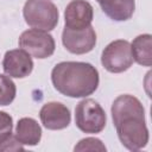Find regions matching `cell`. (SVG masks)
I'll list each match as a JSON object with an SVG mask.
<instances>
[{
  "instance_id": "16",
  "label": "cell",
  "mask_w": 152,
  "mask_h": 152,
  "mask_svg": "<svg viewBox=\"0 0 152 152\" xmlns=\"http://www.w3.org/2000/svg\"><path fill=\"white\" fill-rule=\"evenodd\" d=\"M74 151H106V146L97 138H84L78 141Z\"/></svg>"
},
{
  "instance_id": "13",
  "label": "cell",
  "mask_w": 152,
  "mask_h": 152,
  "mask_svg": "<svg viewBox=\"0 0 152 152\" xmlns=\"http://www.w3.org/2000/svg\"><path fill=\"white\" fill-rule=\"evenodd\" d=\"M131 50L133 55V59L142 65L151 66L152 65V37L148 33L140 34L134 38L131 44Z\"/></svg>"
},
{
  "instance_id": "14",
  "label": "cell",
  "mask_w": 152,
  "mask_h": 152,
  "mask_svg": "<svg viewBox=\"0 0 152 152\" xmlns=\"http://www.w3.org/2000/svg\"><path fill=\"white\" fill-rule=\"evenodd\" d=\"M17 94V88L11 77L0 74V106L10 104Z\"/></svg>"
},
{
  "instance_id": "3",
  "label": "cell",
  "mask_w": 152,
  "mask_h": 152,
  "mask_svg": "<svg viewBox=\"0 0 152 152\" xmlns=\"http://www.w3.org/2000/svg\"><path fill=\"white\" fill-rule=\"evenodd\" d=\"M26 24L33 28L51 31L58 24V10L49 0H27L23 8Z\"/></svg>"
},
{
  "instance_id": "17",
  "label": "cell",
  "mask_w": 152,
  "mask_h": 152,
  "mask_svg": "<svg viewBox=\"0 0 152 152\" xmlns=\"http://www.w3.org/2000/svg\"><path fill=\"white\" fill-rule=\"evenodd\" d=\"M13 127V120L10 114L0 110V135L7 132H11Z\"/></svg>"
},
{
  "instance_id": "9",
  "label": "cell",
  "mask_w": 152,
  "mask_h": 152,
  "mask_svg": "<svg viewBox=\"0 0 152 152\" xmlns=\"http://www.w3.org/2000/svg\"><path fill=\"white\" fill-rule=\"evenodd\" d=\"M94 17L93 6L86 0L70 1L64 11L65 27L71 30H82L90 26Z\"/></svg>"
},
{
  "instance_id": "6",
  "label": "cell",
  "mask_w": 152,
  "mask_h": 152,
  "mask_svg": "<svg viewBox=\"0 0 152 152\" xmlns=\"http://www.w3.org/2000/svg\"><path fill=\"white\" fill-rule=\"evenodd\" d=\"M19 46L32 57L44 59L55 52V39L48 31L30 28L24 31L19 37Z\"/></svg>"
},
{
  "instance_id": "8",
  "label": "cell",
  "mask_w": 152,
  "mask_h": 152,
  "mask_svg": "<svg viewBox=\"0 0 152 152\" xmlns=\"http://www.w3.org/2000/svg\"><path fill=\"white\" fill-rule=\"evenodd\" d=\"M2 68L6 75L14 78H24L28 76L33 70V61L23 49L10 50L5 53L2 61Z\"/></svg>"
},
{
  "instance_id": "7",
  "label": "cell",
  "mask_w": 152,
  "mask_h": 152,
  "mask_svg": "<svg viewBox=\"0 0 152 152\" xmlns=\"http://www.w3.org/2000/svg\"><path fill=\"white\" fill-rule=\"evenodd\" d=\"M62 43L64 48L71 53H88L96 44V33L91 25L82 30H71L64 27L62 33Z\"/></svg>"
},
{
  "instance_id": "4",
  "label": "cell",
  "mask_w": 152,
  "mask_h": 152,
  "mask_svg": "<svg viewBox=\"0 0 152 152\" xmlns=\"http://www.w3.org/2000/svg\"><path fill=\"white\" fill-rule=\"evenodd\" d=\"M107 116L103 108L93 99H84L75 108V124L84 133H100L106 126Z\"/></svg>"
},
{
  "instance_id": "11",
  "label": "cell",
  "mask_w": 152,
  "mask_h": 152,
  "mask_svg": "<svg viewBox=\"0 0 152 152\" xmlns=\"http://www.w3.org/2000/svg\"><path fill=\"white\" fill-rule=\"evenodd\" d=\"M15 138L23 145L36 146L42 138V128L32 118H21L15 127Z\"/></svg>"
},
{
  "instance_id": "15",
  "label": "cell",
  "mask_w": 152,
  "mask_h": 152,
  "mask_svg": "<svg viewBox=\"0 0 152 152\" xmlns=\"http://www.w3.org/2000/svg\"><path fill=\"white\" fill-rule=\"evenodd\" d=\"M2 151H24L23 144L19 142L15 134H12V131L0 135V152Z\"/></svg>"
},
{
  "instance_id": "5",
  "label": "cell",
  "mask_w": 152,
  "mask_h": 152,
  "mask_svg": "<svg viewBox=\"0 0 152 152\" xmlns=\"http://www.w3.org/2000/svg\"><path fill=\"white\" fill-rule=\"evenodd\" d=\"M133 55L131 44L127 40L118 39L109 43L101 55V63L103 68L113 74L124 72L133 64Z\"/></svg>"
},
{
  "instance_id": "12",
  "label": "cell",
  "mask_w": 152,
  "mask_h": 152,
  "mask_svg": "<svg viewBox=\"0 0 152 152\" xmlns=\"http://www.w3.org/2000/svg\"><path fill=\"white\" fill-rule=\"evenodd\" d=\"M101 10L108 15L110 19L115 21H124L128 20L135 8L134 0H107L106 2L101 4Z\"/></svg>"
},
{
  "instance_id": "10",
  "label": "cell",
  "mask_w": 152,
  "mask_h": 152,
  "mask_svg": "<svg viewBox=\"0 0 152 152\" xmlns=\"http://www.w3.org/2000/svg\"><path fill=\"white\" fill-rule=\"evenodd\" d=\"M39 118L43 126L51 131L64 129L69 126L71 116L70 112L61 102H48L39 112Z\"/></svg>"
},
{
  "instance_id": "1",
  "label": "cell",
  "mask_w": 152,
  "mask_h": 152,
  "mask_svg": "<svg viewBox=\"0 0 152 152\" xmlns=\"http://www.w3.org/2000/svg\"><path fill=\"white\" fill-rule=\"evenodd\" d=\"M112 118L121 144L129 151H138L148 142V129L145 122V109L133 95L118 96L110 108Z\"/></svg>"
},
{
  "instance_id": "2",
  "label": "cell",
  "mask_w": 152,
  "mask_h": 152,
  "mask_svg": "<svg viewBox=\"0 0 152 152\" xmlns=\"http://www.w3.org/2000/svg\"><path fill=\"white\" fill-rule=\"evenodd\" d=\"M53 87L69 97H86L99 87V71L86 62H61L51 71Z\"/></svg>"
}]
</instances>
